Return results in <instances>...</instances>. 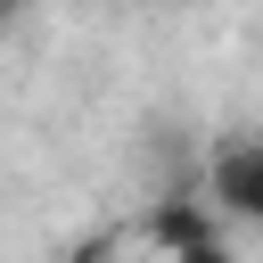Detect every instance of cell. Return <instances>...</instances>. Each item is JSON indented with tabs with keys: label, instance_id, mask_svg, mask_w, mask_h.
<instances>
[{
	"label": "cell",
	"instance_id": "6da1fadb",
	"mask_svg": "<svg viewBox=\"0 0 263 263\" xmlns=\"http://www.w3.org/2000/svg\"><path fill=\"white\" fill-rule=\"evenodd\" d=\"M205 205L230 214V222H263V140L255 132L214 140V156H205Z\"/></svg>",
	"mask_w": 263,
	"mask_h": 263
},
{
	"label": "cell",
	"instance_id": "7a4b0ae2",
	"mask_svg": "<svg viewBox=\"0 0 263 263\" xmlns=\"http://www.w3.org/2000/svg\"><path fill=\"white\" fill-rule=\"evenodd\" d=\"M197 238H214V205H205L197 189H173V197H156V214H148V247L181 255V247H197Z\"/></svg>",
	"mask_w": 263,
	"mask_h": 263
},
{
	"label": "cell",
	"instance_id": "3957f363",
	"mask_svg": "<svg viewBox=\"0 0 263 263\" xmlns=\"http://www.w3.org/2000/svg\"><path fill=\"white\" fill-rule=\"evenodd\" d=\"M173 263H230V247H222V230H214V238H197V247H181Z\"/></svg>",
	"mask_w": 263,
	"mask_h": 263
},
{
	"label": "cell",
	"instance_id": "277c9868",
	"mask_svg": "<svg viewBox=\"0 0 263 263\" xmlns=\"http://www.w3.org/2000/svg\"><path fill=\"white\" fill-rule=\"evenodd\" d=\"M16 8H25V0H0V25H16Z\"/></svg>",
	"mask_w": 263,
	"mask_h": 263
}]
</instances>
